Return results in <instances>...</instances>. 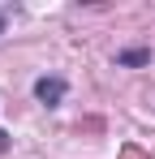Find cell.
I'll use <instances>...</instances> for the list:
<instances>
[{"label": "cell", "instance_id": "cell-1", "mask_svg": "<svg viewBox=\"0 0 155 159\" xmlns=\"http://www.w3.org/2000/svg\"><path fill=\"white\" fill-rule=\"evenodd\" d=\"M35 95H39V103H60V99H65V82L60 78H39L35 82Z\"/></svg>", "mask_w": 155, "mask_h": 159}, {"label": "cell", "instance_id": "cell-3", "mask_svg": "<svg viewBox=\"0 0 155 159\" xmlns=\"http://www.w3.org/2000/svg\"><path fill=\"white\" fill-rule=\"evenodd\" d=\"M0 30H4V13H0Z\"/></svg>", "mask_w": 155, "mask_h": 159}, {"label": "cell", "instance_id": "cell-2", "mask_svg": "<svg viewBox=\"0 0 155 159\" xmlns=\"http://www.w3.org/2000/svg\"><path fill=\"white\" fill-rule=\"evenodd\" d=\"M125 159H142V151H134V146H129V151H125Z\"/></svg>", "mask_w": 155, "mask_h": 159}]
</instances>
